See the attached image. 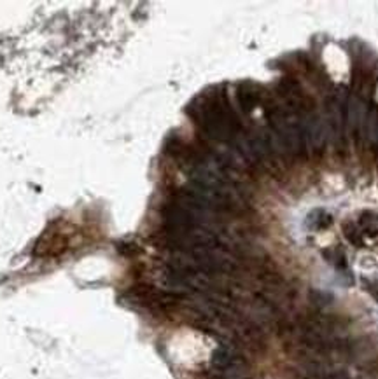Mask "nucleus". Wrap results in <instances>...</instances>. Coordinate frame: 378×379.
Masks as SVG:
<instances>
[{
  "instance_id": "nucleus-6",
  "label": "nucleus",
  "mask_w": 378,
  "mask_h": 379,
  "mask_svg": "<svg viewBox=\"0 0 378 379\" xmlns=\"http://www.w3.org/2000/svg\"><path fill=\"white\" fill-rule=\"evenodd\" d=\"M343 234H345L347 241L348 243H352L354 246H363L364 241H363V233L359 231V227L355 224L352 222H345L343 224Z\"/></svg>"
},
{
  "instance_id": "nucleus-2",
  "label": "nucleus",
  "mask_w": 378,
  "mask_h": 379,
  "mask_svg": "<svg viewBox=\"0 0 378 379\" xmlns=\"http://www.w3.org/2000/svg\"><path fill=\"white\" fill-rule=\"evenodd\" d=\"M236 101L242 112L249 114L259 105L261 101V93H257V88L250 82H242L236 88Z\"/></svg>"
},
{
  "instance_id": "nucleus-8",
  "label": "nucleus",
  "mask_w": 378,
  "mask_h": 379,
  "mask_svg": "<svg viewBox=\"0 0 378 379\" xmlns=\"http://www.w3.org/2000/svg\"><path fill=\"white\" fill-rule=\"evenodd\" d=\"M333 252H334V255H333V257H328V261L333 262L336 269L345 271L347 269V257H345V254H343V250L336 248V250H333Z\"/></svg>"
},
{
  "instance_id": "nucleus-1",
  "label": "nucleus",
  "mask_w": 378,
  "mask_h": 379,
  "mask_svg": "<svg viewBox=\"0 0 378 379\" xmlns=\"http://www.w3.org/2000/svg\"><path fill=\"white\" fill-rule=\"evenodd\" d=\"M188 114L212 140H233L240 135L236 114L228 105L223 93H207L189 105Z\"/></svg>"
},
{
  "instance_id": "nucleus-3",
  "label": "nucleus",
  "mask_w": 378,
  "mask_h": 379,
  "mask_svg": "<svg viewBox=\"0 0 378 379\" xmlns=\"http://www.w3.org/2000/svg\"><path fill=\"white\" fill-rule=\"evenodd\" d=\"M303 126V136L308 138V142L312 143L313 147H321L322 143L326 142V126L324 121H322L319 116L310 117Z\"/></svg>"
},
{
  "instance_id": "nucleus-10",
  "label": "nucleus",
  "mask_w": 378,
  "mask_h": 379,
  "mask_svg": "<svg viewBox=\"0 0 378 379\" xmlns=\"http://www.w3.org/2000/svg\"><path fill=\"white\" fill-rule=\"evenodd\" d=\"M368 290H369V293H371L373 297H375V301L378 302V283H369L368 285Z\"/></svg>"
},
{
  "instance_id": "nucleus-7",
  "label": "nucleus",
  "mask_w": 378,
  "mask_h": 379,
  "mask_svg": "<svg viewBox=\"0 0 378 379\" xmlns=\"http://www.w3.org/2000/svg\"><path fill=\"white\" fill-rule=\"evenodd\" d=\"M310 301L313 302L315 306H319V308H322V306H328L331 301H333V296L328 292H321V290H310L308 293Z\"/></svg>"
},
{
  "instance_id": "nucleus-5",
  "label": "nucleus",
  "mask_w": 378,
  "mask_h": 379,
  "mask_svg": "<svg viewBox=\"0 0 378 379\" xmlns=\"http://www.w3.org/2000/svg\"><path fill=\"white\" fill-rule=\"evenodd\" d=\"M333 224V217L324 210H313L308 215V225L312 229H326Z\"/></svg>"
},
{
  "instance_id": "nucleus-9",
  "label": "nucleus",
  "mask_w": 378,
  "mask_h": 379,
  "mask_svg": "<svg viewBox=\"0 0 378 379\" xmlns=\"http://www.w3.org/2000/svg\"><path fill=\"white\" fill-rule=\"evenodd\" d=\"M322 379H350V377H348V374L343 372V370H334V372L324 374Z\"/></svg>"
},
{
  "instance_id": "nucleus-4",
  "label": "nucleus",
  "mask_w": 378,
  "mask_h": 379,
  "mask_svg": "<svg viewBox=\"0 0 378 379\" xmlns=\"http://www.w3.org/2000/svg\"><path fill=\"white\" fill-rule=\"evenodd\" d=\"M359 231L368 236H376L378 234V215L373 212H364L359 217Z\"/></svg>"
}]
</instances>
